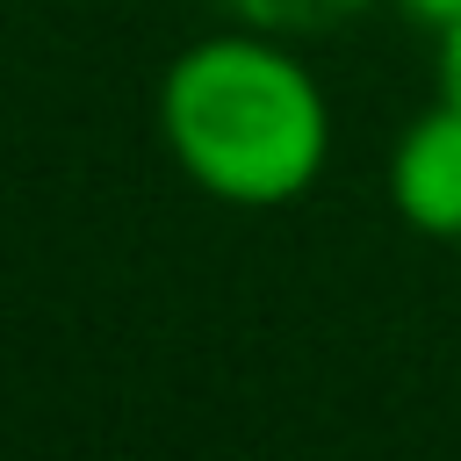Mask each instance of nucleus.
<instances>
[{"label": "nucleus", "instance_id": "1", "mask_svg": "<svg viewBox=\"0 0 461 461\" xmlns=\"http://www.w3.org/2000/svg\"><path fill=\"white\" fill-rule=\"evenodd\" d=\"M158 137L173 166L230 209H281L331 158V108L303 58L267 36H202L158 79Z\"/></svg>", "mask_w": 461, "mask_h": 461}, {"label": "nucleus", "instance_id": "2", "mask_svg": "<svg viewBox=\"0 0 461 461\" xmlns=\"http://www.w3.org/2000/svg\"><path fill=\"white\" fill-rule=\"evenodd\" d=\"M389 202L411 230L461 245V108L432 101L389 151Z\"/></svg>", "mask_w": 461, "mask_h": 461}, {"label": "nucleus", "instance_id": "3", "mask_svg": "<svg viewBox=\"0 0 461 461\" xmlns=\"http://www.w3.org/2000/svg\"><path fill=\"white\" fill-rule=\"evenodd\" d=\"M432 72H439V101L461 108V22L439 29V65H432Z\"/></svg>", "mask_w": 461, "mask_h": 461}, {"label": "nucleus", "instance_id": "4", "mask_svg": "<svg viewBox=\"0 0 461 461\" xmlns=\"http://www.w3.org/2000/svg\"><path fill=\"white\" fill-rule=\"evenodd\" d=\"M418 22H432V29H447V22H461V0H403Z\"/></svg>", "mask_w": 461, "mask_h": 461}]
</instances>
